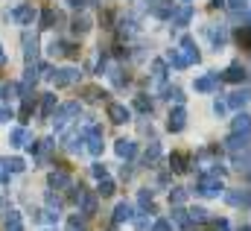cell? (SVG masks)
<instances>
[{
    "label": "cell",
    "instance_id": "6da1fadb",
    "mask_svg": "<svg viewBox=\"0 0 251 231\" xmlns=\"http://www.w3.org/2000/svg\"><path fill=\"white\" fill-rule=\"evenodd\" d=\"M196 193H201V196H207V199L219 196V193H222V178H219V175L204 173L201 178H199V184H196Z\"/></svg>",
    "mask_w": 251,
    "mask_h": 231
},
{
    "label": "cell",
    "instance_id": "7a4b0ae2",
    "mask_svg": "<svg viewBox=\"0 0 251 231\" xmlns=\"http://www.w3.org/2000/svg\"><path fill=\"white\" fill-rule=\"evenodd\" d=\"M85 144H88V152L91 155H100L102 152V129L97 123H88L85 126Z\"/></svg>",
    "mask_w": 251,
    "mask_h": 231
},
{
    "label": "cell",
    "instance_id": "3957f363",
    "mask_svg": "<svg viewBox=\"0 0 251 231\" xmlns=\"http://www.w3.org/2000/svg\"><path fill=\"white\" fill-rule=\"evenodd\" d=\"M79 112H82V109H79V103H64L62 109H56V112H53V126L62 132L64 126L70 123V117H76Z\"/></svg>",
    "mask_w": 251,
    "mask_h": 231
},
{
    "label": "cell",
    "instance_id": "277c9868",
    "mask_svg": "<svg viewBox=\"0 0 251 231\" xmlns=\"http://www.w3.org/2000/svg\"><path fill=\"white\" fill-rule=\"evenodd\" d=\"M225 149L234 152V155H246L251 149V135H237V132H234V135L225 141Z\"/></svg>",
    "mask_w": 251,
    "mask_h": 231
},
{
    "label": "cell",
    "instance_id": "5b68a950",
    "mask_svg": "<svg viewBox=\"0 0 251 231\" xmlns=\"http://www.w3.org/2000/svg\"><path fill=\"white\" fill-rule=\"evenodd\" d=\"M6 21H18V24H32V21H35V9H32V3H21L18 9L6 12Z\"/></svg>",
    "mask_w": 251,
    "mask_h": 231
},
{
    "label": "cell",
    "instance_id": "8992f818",
    "mask_svg": "<svg viewBox=\"0 0 251 231\" xmlns=\"http://www.w3.org/2000/svg\"><path fill=\"white\" fill-rule=\"evenodd\" d=\"M73 82H79V70H76V67L53 70V85H56V88H67V85H73Z\"/></svg>",
    "mask_w": 251,
    "mask_h": 231
},
{
    "label": "cell",
    "instance_id": "52a82bcc",
    "mask_svg": "<svg viewBox=\"0 0 251 231\" xmlns=\"http://www.w3.org/2000/svg\"><path fill=\"white\" fill-rule=\"evenodd\" d=\"M219 82H222V76H219V73H207V76H199V79H196V91H199V94L216 91V88H219Z\"/></svg>",
    "mask_w": 251,
    "mask_h": 231
},
{
    "label": "cell",
    "instance_id": "ba28073f",
    "mask_svg": "<svg viewBox=\"0 0 251 231\" xmlns=\"http://www.w3.org/2000/svg\"><path fill=\"white\" fill-rule=\"evenodd\" d=\"M187 126V112L181 109V106H176L173 112H170V120H167V129L170 132H181Z\"/></svg>",
    "mask_w": 251,
    "mask_h": 231
},
{
    "label": "cell",
    "instance_id": "9c48e42d",
    "mask_svg": "<svg viewBox=\"0 0 251 231\" xmlns=\"http://www.w3.org/2000/svg\"><path fill=\"white\" fill-rule=\"evenodd\" d=\"M190 18H193V6H190V3H181V6H178V9H173V15H170L173 27H187Z\"/></svg>",
    "mask_w": 251,
    "mask_h": 231
},
{
    "label": "cell",
    "instance_id": "30bf717a",
    "mask_svg": "<svg viewBox=\"0 0 251 231\" xmlns=\"http://www.w3.org/2000/svg\"><path fill=\"white\" fill-rule=\"evenodd\" d=\"M173 9H176V6H173V0H152V3H149L152 18H161V21H164V18H170V15H173Z\"/></svg>",
    "mask_w": 251,
    "mask_h": 231
},
{
    "label": "cell",
    "instance_id": "8fae6325",
    "mask_svg": "<svg viewBox=\"0 0 251 231\" xmlns=\"http://www.w3.org/2000/svg\"><path fill=\"white\" fill-rule=\"evenodd\" d=\"M207 35H210L213 47H222V44L228 41V27H225V24H210V27H207Z\"/></svg>",
    "mask_w": 251,
    "mask_h": 231
},
{
    "label": "cell",
    "instance_id": "7c38bea8",
    "mask_svg": "<svg viewBox=\"0 0 251 231\" xmlns=\"http://www.w3.org/2000/svg\"><path fill=\"white\" fill-rule=\"evenodd\" d=\"M128 117H131V112L126 109V106H120V103H108V120L111 123H128Z\"/></svg>",
    "mask_w": 251,
    "mask_h": 231
},
{
    "label": "cell",
    "instance_id": "4fadbf2b",
    "mask_svg": "<svg viewBox=\"0 0 251 231\" xmlns=\"http://www.w3.org/2000/svg\"><path fill=\"white\" fill-rule=\"evenodd\" d=\"M82 144H85V132H79V129H73V132L64 138V149H67V152H79Z\"/></svg>",
    "mask_w": 251,
    "mask_h": 231
},
{
    "label": "cell",
    "instance_id": "5bb4252c",
    "mask_svg": "<svg viewBox=\"0 0 251 231\" xmlns=\"http://www.w3.org/2000/svg\"><path fill=\"white\" fill-rule=\"evenodd\" d=\"M181 56L187 58V64L199 61V47H196V41H193L190 35H184V38H181Z\"/></svg>",
    "mask_w": 251,
    "mask_h": 231
},
{
    "label": "cell",
    "instance_id": "9a60e30c",
    "mask_svg": "<svg viewBox=\"0 0 251 231\" xmlns=\"http://www.w3.org/2000/svg\"><path fill=\"white\" fill-rule=\"evenodd\" d=\"M225 199L231 205H246V208H251V190H228Z\"/></svg>",
    "mask_w": 251,
    "mask_h": 231
},
{
    "label": "cell",
    "instance_id": "2e32d148",
    "mask_svg": "<svg viewBox=\"0 0 251 231\" xmlns=\"http://www.w3.org/2000/svg\"><path fill=\"white\" fill-rule=\"evenodd\" d=\"M24 56H26V61H35L38 58V41L29 32H24Z\"/></svg>",
    "mask_w": 251,
    "mask_h": 231
},
{
    "label": "cell",
    "instance_id": "e0dca14e",
    "mask_svg": "<svg viewBox=\"0 0 251 231\" xmlns=\"http://www.w3.org/2000/svg\"><path fill=\"white\" fill-rule=\"evenodd\" d=\"M249 103H251V91H234V94L228 97V106H231V109H237V112H240V109H246Z\"/></svg>",
    "mask_w": 251,
    "mask_h": 231
},
{
    "label": "cell",
    "instance_id": "ac0fdd59",
    "mask_svg": "<svg viewBox=\"0 0 251 231\" xmlns=\"http://www.w3.org/2000/svg\"><path fill=\"white\" fill-rule=\"evenodd\" d=\"M9 144H12V146H26V144H29V135H26V129H24V126L12 129V132H9Z\"/></svg>",
    "mask_w": 251,
    "mask_h": 231
},
{
    "label": "cell",
    "instance_id": "d6986e66",
    "mask_svg": "<svg viewBox=\"0 0 251 231\" xmlns=\"http://www.w3.org/2000/svg\"><path fill=\"white\" fill-rule=\"evenodd\" d=\"M79 202H82V214H85V217L97 214V193H85V190H82V199H79Z\"/></svg>",
    "mask_w": 251,
    "mask_h": 231
},
{
    "label": "cell",
    "instance_id": "ffe728a7",
    "mask_svg": "<svg viewBox=\"0 0 251 231\" xmlns=\"http://www.w3.org/2000/svg\"><path fill=\"white\" fill-rule=\"evenodd\" d=\"M234 132L237 135H251V117L240 112V115L234 117Z\"/></svg>",
    "mask_w": 251,
    "mask_h": 231
},
{
    "label": "cell",
    "instance_id": "44dd1931",
    "mask_svg": "<svg viewBox=\"0 0 251 231\" xmlns=\"http://www.w3.org/2000/svg\"><path fill=\"white\" fill-rule=\"evenodd\" d=\"M114 149H117V155H120V158H134V152H137V146H134V141H117V146H114Z\"/></svg>",
    "mask_w": 251,
    "mask_h": 231
},
{
    "label": "cell",
    "instance_id": "7402d4cb",
    "mask_svg": "<svg viewBox=\"0 0 251 231\" xmlns=\"http://www.w3.org/2000/svg\"><path fill=\"white\" fill-rule=\"evenodd\" d=\"M56 112V94H41V117H53Z\"/></svg>",
    "mask_w": 251,
    "mask_h": 231
},
{
    "label": "cell",
    "instance_id": "603a6c76",
    "mask_svg": "<svg viewBox=\"0 0 251 231\" xmlns=\"http://www.w3.org/2000/svg\"><path fill=\"white\" fill-rule=\"evenodd\" d=\"M50 53H53V56H70V53H73V44L53 38V41H50Z\"/></svg>",
    "mask_w": 251,
    "mask_h": 231
},
{
    "label": "cell",
    "instance_id": "cb8c5ba5",
    "mask_svg": "<svg viewBox=\"0 0 251 231\" xmlns=\"http://www.w3.org/2000/svg\"><path fill=\"white\" fill-rule=\"evenodd\" d=\"M222 79H225V82H243V79H246V70H243L240 64H231V67L222 73Z\"/></svg>",
    "mask_w": 251,
    "mask_h": 231
},
{
    "label": "cell",
    "instance_id": "d4e9b609",
    "mask_svg": "<svg viewBox=\"0 0 251 231\" xmlns=\"http://www.w3.org/2000/svg\"><path fill=\"white\" fill-rule=\"evenodd\" d=\"M134 214H131V205L128 202H120L117 208H114V223H128Z\"/></svg>",
    "mask_w": 251,
    "mask_h": 231
},
{
    "label": "cell",
    "instance_id": "484cf974",
    "mask_svg": "<svg viewBox=\"0 0 251 231\" xmlns=\"http://www.w3.org/2000/svg\"><path fill=\"white\" fill-rule=\"evenodd\" d=\"M6 231H24V223H21L18 211H6Z\"/></svg>",
    "mask_w": 251,
    "mask_h": 231
},
{
    "label": "cell",
    "instance_id": "4316f807",
    "mask_svg": "<svg viewBox=\"0 0 251 231\" xmlns=\"http://www.w3.org/2000/svg\"><path fill=\"white\" fill-rule=\"evenodd\" d=\"M88 29H91V18H88V15H76V18H73V32L82 35V32H88Z\"/></svg>",
    "mask_w": 251,
    "mask_h": 231
},
{
    "label": "cell",
    "instance_id": "83f0119b",
    "mask_svg": "<svg viewBox=\"0 0 251 231\" xmlns=\"http://www.w3.org/2000/svg\"><path fill=\"white\" fill-rule=\"evenodd\" d=\"M164 76H167V61L164 58H155L152 61V79L155 82H164Z\"/></svg>",
    "mask_w": 251,
    "mask_h": 231
},
{
    "label": "cell",
    "instance_id": "f1b7e54d",
    "mask_svg": "<svg viewBox=\"0 0 251 231\" xmlns=\"http://www.w3.org/2000/svg\"><path fill=\"white\" fill-rule=\"evenodd\" d=\"M50 187H59V190L70 187V175L67 173H50Z\"/></svg>",
    "mask_w": 251,
    "mask_h": 231
},
{
    "label": "cell",
    "instance_id": "f546056e",
    "mask_svg": "<svg viewBox=\"0 0 251 231\" xmlns=\"http://www.w3.org/2000/svg\"><path fill=\"white\" fill-rule=\"evenodd\" d=\"M158 158H161V144L152 141L149 149H146V164H158Z\"/></svg>",
    "mask_w": 251,
    "mask_h": 231
},
{
    "label": "cell",
    "instance_id": "4dcf8cb0",
    "mask_svg": "<svg viewBox=\"0 0 251 231\" xmlns=\"http://www.w3.org/2000/svg\"><path fill=\"white\" fill-rule=\"evenodd\" d=\"M170 164H173L176 173H184V170H187V155H184V152H176V155L170 158Z\"/></svg>",
    "mask_w": 251,
    "mask_h": 231
},
{
    "label": "cell",
    "instance_id": "1f68e13d",
    "mask_svg": "<svg viewBox=\"0 0 251 231\" xmlns=\"http://www.w3.org/2000/svg\"><path fill=\"white\" fill-rule=\"evenodd\" d=\"M164 61H170L173 67H187V58L181 56V50H170V53H167V58H164Z\"/></svg>",
    "mask_w": 251,
    "mask_h": 231
},
{
    "label": "cell",
    "instance_id": "d6a6232c",
    "mask_svg": "<svg viewBox=\"0 0 251 231\" xmlns=\"http://www.w3.org/2000/svg\"><path fill=\"white\" fill-rule=\"evenodd\" d=\"M134 109L143 112V115H149V112H152V100H146V94H137V97H134Z\"/></svg>",
    "mask_w": 251,
    "mask_h": 231
},
{
    "label": "cell",
    "instance_id": "836d02e7",
    "mask_svg": "<svg viewBox=\"0 0 251 231\" xmlns=\"http://www.w3.org/2000/svg\"><path fill=\"white\" fill-rule=\"evenodd\" d=\"M134 27H137L134 18H123V21H120V35H123V38H131V35H134Z\"/></svg>",
    "mask_w": 251,
    "mask_h": 231
},
{
    "label": "cell",
    "instance_id": "e575fe53",
    "mask_svg": "<svg viewBox=\"0 0 251 231\" xmlns=\"http://www.w3.org/2000/svg\"><path fill=\"white\" fill-rule=\"evenodd\" d=\"M15 94H18V85H12V82H6V85L0 88V100H3V103L15 100Z\"/></svg>",
    "mask_w": 251,
    "mask_h": 231
},
{
    "label": "cell",
    "instance_id": "d590c367",
    "mask_svg": "<svg viewBox=\"0 0 251 231\" xmlns=\"http://www.w3.org/2000/svg\"><path fill=\"white\" fill-rule=\"evenodd\" d=\"M167 100L176 103V106H181V103H184V91H181V88H167Z\"/></svg>",
    "mask_w": 251,
    "mask_h": 231
},
{
    "label": "cell",
    "instance_id": "8d00e7d4",
    "mask_svg": "<svg viewBox=\"0 0 251 231\" xmlns=\"http://www.w3.org/2000/svg\"><path fill=\"white\" fill-rule=\"evenodd\" d=\"M184 199H187V190H184V187H173V190H170V202H173V205H181Z\"/></svg>",
    "mask_w": 251,
    "mask_h": 231
},
{
    "label": "cell",
    "instance_id": "74e56055",
    "mask_svg": "<svg viewBox=\"0 0 251 231\" xmlns=\"http://www.w3.org/2000/svg\"><path fill=\"white\" fill-rule=\"evenodd\" d=\"M35 220H38V223H56V220H59V214H56L53 208H47V211H38V214H35Z\"/></svg>",
    "mask_w": 251,
    "mask_h": 231
},
{
    "label": "cell",
    "instance_id": "f35d334b",
    "mask_svg": "<svg viewBox=\"0 0 251 231\" xmlns=\"http://www.w3.org/2000/svg\"><path fill=\"white\" fill-rule=\"evenodd\" d=\"M173 220H176L178 226H190V211H184V208H176V211H173Z\"/></svg>",
    "mask_w": 251,
    "mask_h": 231
},
{
    "label": "cell",
    "instance_id": "ab89813d",
    "mask_svg": "<svg viewBox=\"0 0 251 231\" xmlns=\"http://www.w3.org/2000/svg\"><path fill=\"white\" fill-rule=\"evenodd\" d=\"M53 21H56V12H53V9H44V12H41V29H50Z\"/></svg>",
    "mask_w": 251,
    "mask_h": 231
},
{
    "label": "cell",
    "instance_id": "60d3db41",
    "mask_svg": "<svg viewBox=\"0 0 251 231\" xmlns=\"http://www.w3.org/2000/svg\"><path fill=\"white\" fill-rule=\"evenodd\" d=\"M6 164H9V173H24V170H26V164H24V158H9Z\"/></svg>",
    "mask_w": 251,
    "mask_h": 231
},
{
    "label": "cell",
    "instance_id": "b9f144b4",
    "mask_svg": "<svg viewBox=\"0 0 251 231\" xmlns=\"http://www.w3.org/2000/svg\"><path fill=\"white\" fill-rule=\"evenodd\" d=\"M100 196H111L114 193V181H108V178H100V190H97Z\"/></svg>",
    "mask_w": 251,
    "mask_h": 231
},
{
    "label": "cell",
    "instance_id": "7bdbcfd3",
    "mask_svg": "<svg viewBox=\"0 0 251 231\" xmlns=\"http://www.w3.org/2000/svg\"><path fill=\"white\" fill-rule=\"evenodd\" d=\"M225 6H228L231 12H246V9H249V0H225Z\"/></svg>",
    "mask_w": 251,
    "mask_h": 231
},
{
    "label": "cell",
    "instance_id": "ee69618b",
    "mask_svg": "<svg viewBox=\"0 0 251 231\" xmlns=\"http://www.w3.org/2000/svg\"><path fill=\"white\" fill-rule=\"evenodd\" d=\"M207 220V211L204 208H193L190 211V223H204Z\"/></svg>",
    "mask_w": 251,
    "mask_h": 231
},
{
    "label": "cell",
    "instance_id": "f6af8a7d",
    "mask_svg": "<svg viewBox=\"0 0 251 231\" xmlns=\"http://www.w3.org/2000/svg\"><path fill=\"white\" fill-rule=\"evenodd\" d=\"M67 231H85V220L76 214V217H70V223H67Z\"/></svg>",
    "mask_w": 251,
    "mask_h": 231
},
{
    "label": "cell",
    "instance_id": "bcb514c9",
    "mask_svg": "<svg viewBox=\"0 0 251 231\" xmlns=\"http://www.w3.org/2000/svg\"><path fill=\"white\" fill-rule=\"evenodd\" d=\"M237 38H240L243 47H251V27H243V29L237 32Z\"/></svg>",
    "mask_w": 251,
    "mask_h": 231
},
{
    "label": "cell",
    "instance_id": "7dc6e473",
    "mask_svg": "<svg viewBox=\"0 0 251 231\" xmlns=\"http://www.w3.org/2000/svg\"><path fill=\"white\" fill-rule=\"evenodd\" d=\"M137 199H140V205H143V208H152V190H149V187H146V190H140V196H137Z\"/></svg>",
    "mask_w": 251,
    "mask_h": 231
},
{
    "label": "cell",
    "instance_id": "c3c4849f",
    "mask_svg": "<svg viewBox=\"0 0 251 231\" xmlns=\"http://www.w3.org/2000/svg\"><path fill=\"white\" fill-rule=\"evenodd\" d=\"M9 164H6V161H3V158H0V184H6V181H9Z\"/></svg>",
    "mask_w": 251,
    "mask_h": 231
},
{
    "label": "cell",
    "instance_id": "681fc988",
    "mask_svg": "<svg viewBox=\"0 0 251 231\" xmlns=\"http://www.w3.org/2000/svg\"><path fill=\"white\" fill-rule=\"evenodd\" d=\"M85 94H88V100H102V97H105V94H102L100 88H88Z\"/></svg>",
    "mask_w": 251,
    "mask_h": 231
},
{
    "label": "cell",
    "instance_id": "f907efd6",
    "mask_svg": "<svg viewBox=\"0 0 251 231\" xmlns=\"http://www.w3.org/2000/svg\"><path fill=\"white\" fill-rule=\"evenodd\" d=\"M152 231H173V226H170V220H158Z\"/></svg>",
    "mask_w": 251,
    "mask_h": 231
},
{
    "label": "cell",
    "instance_id": "816d5d0a",
    "mask_svg": "<svg viewBox=\"0 0 251 231\" xmlns=\"http://www.w3.org/2000/svg\"><path fill=\"white\" fill-rule=\"evenodd\" d=\"M6 120H12V109L9 106H0V123H6Z\"/></svg>",
    "mask_w": 251,
    "mask_h": 231
},
{
    "label": "cell",
    "instance_id": "f5cc1de1",
    "mask_svg": "<svg viewBox=\"0 0 251 231\" xmlns=\"http://www.w3.org/2000/svg\"><path fill=\"white\" fill-rule=\"evenodd\" d=\"M91 173H94V178H105V167H102V164H94V170H91Z\"/></svg>",
    "mask_w": 251,
    "mask_h": 231
},
{
    "label": "cell",
    "instance_id": "db71d44e",
    "mask_svg": "<svg viewBox=\"0 0 251 231\" xmlns=\"http://www.w3.org/2000/svg\"><path fill=\"white\" fill-rule=\"evenodd\" d=\"M225 109H228V103H219V100L213 103V112H216V115H225Z\"/></svg>",
    "mask_w": 251,
    "mask_h": 231
},
{
    "label": "cell",
    "instance_id": "11a10c76",
    "mask_svg": "<svg viewBox=\"0 0 251 231\" xmlns=\"http://www.w3.org/2000/svg\"><path fill=\"white\" fill-rule=\"evenodd\" d=\"M67 6H70V9H82V6H88V3H85V0H67Z\"/></svg>",
    "mask_w": 251,
    "mask_h": 231
},
{
    "label": "cell",
    "instance_id": "9f6ffc18",
    "mask_svg": "<svg viewBox=\"0 0 251 231\" xmlns=\"http://www.w3.org/2000/svg\"><path fill=\"white\" fill-rule=\"evenodd\" d=\"M216 229H219V231H231V226H228L225 220H219V226H216Z\"/></svg>",
    "mask_w": 251,
    "mask_h": 231
},
{
    "label": "cell",
    "instance_id": "6f0895ef",
    "mask_svg": "<svg viewBox=\"0 0 251 231\" xmlns=\"http://www.w3.org/2000/svg\"><path fill=\"white\" fill-rule=\"evenodd\" d=\"M85 3H88V6H100V0H85Z\"/></svg>",
    "mask_w": 251,
    "mask_h": 231
},
{
    "label": "cell",
    "instance_id": "680465c9",
    "mask_svg": "<svg viewBox=\"0 0 251 231\" xmlns=\"http://www.w3.org/2000/svg\"><path fill=\"white\" fill-rule=\"evenodd\" d=\"M3 61H6V53H3V47H0V64H3Z\"/></svg>",
    "mask_w": 251,
    "mask_h": 231
},
{
    "label": "cell",
    "instance_id": "91938a15",
    "mask_svg": "<svg viewBox=\"0 0 251 231\" xmlns=\"http://www.w3.org/2000/svg\"><path fill=\"white\" fill-rule=\"evenodd\" d=\"M213 6H225V0H213Z\"/></svg>",
    "mask_w": 251,
    "mask_h": 231
},
{
    "label": "cell",
    "instance_id": "94428289",
    "mask_svg": "<svg viewBox=\"0 0 251 231\" xmlns=\"http://www.w3.org/2000/svg\"><path fill=\"white\" fill-rule=\"evenodd\" d=\"M240 231H251V226H246V229H240Z\"/></svg>",
    "mask_w": 251,
    "mask_h": 231
},
{
    "label": "cell",
    "instance_id": "6125c7cd",
    "mask_svg": "<svg viewBox=\"0 0 251 231\" xmlns=\"http://www.w3.org/2000/svg\"><path fill=\"white\" fill-rule=\"evenodd\" d=\"M0 205H3V199H0Z\"/></svg>",
    "mask_w": 251,
    "mask_h": 231
},
{
    "label": "cell",
    "instance_id": "be15d7a7",
    "mask_svg": "<svg viewBox=\"0 0 251 231\" xmlns=\"http://www.w3.org/2000/svg\"><path fill=\"white\" fill-rule=\"evenodd\" d=\"M146 3H152V0H146Z\"/></svg>",
    "mask_w": 251,
    "mask_h": 231
}]
</instances>
